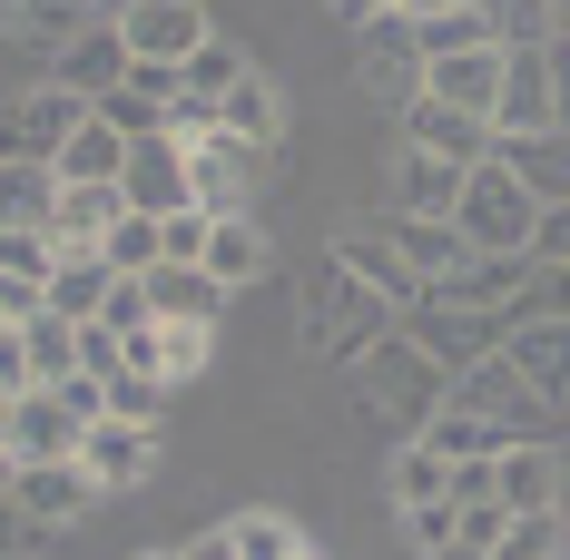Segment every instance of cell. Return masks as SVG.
I'll return each instance as SVG.
<instances>
[{
  "label": "cell",
  "mask_w": 570,
  "mask_h": 560,
  "mask_svg": "<svg viewBox=\"0 0 570 560\" xmlns=\"http://www.w3.org/2000/svg\"><path fill=\"white\" fill-rule=\"evenodd\" d=\"M295 335H305V354H325V364H364L384 335H403V305L374 295V285L325 246V256L305 266V285H295Z\"/></svg>",
  "instance_id": "obj_1"
},
{
  "label": "cell",
  "mask_w": 570,
  "mask_h": 560,
  "mask_svg": "<svg viewBox=\"0 0 570 560\" xmlns=\"http://www.w3.org/2000/svg\"><path fill=\"white\" fill-rule=\"evenodd\" d=\"M354 384L374 393V413H384V423H403V443H413V433H423V423L453 403V374H443V364H433L413 335H384L364 364H354Z\"/></svg>",
  "instance_id": "obj_2"
},
{
  "label": "cell",
  "mask_w": 570,
  "mask_h": 560,
  "mask_svg": "<svg viewBox=\"0 0 570 560\" xmlns=\"http://www.w3.org/2000/svg\"><path fill=\"white\" fill-rule=\"evenodd\" d=\"M453 413H472L492 443H551V393L521 384L512 354H482V364H462V374H453Z\"/></svg>",
  "instance_id": "obj_3"
},
{
  "label": "cell",
  "mask_w": 570,
  "mask_h": 560,
  "mask_svg": "<svg viewBox=\"0 0 570 560\" xmlns=\"http://www.w3.org/2000/svg\"><path fill=\"white\" fill-rule=\"evenodd\" d=\"M453 226H462V246H472V256H531L541 197H531V187H521V177L502 168V158H492V168H472V177H462Z\"/></svg>",
  "instance_id": "obj_4"
},
{
  "label": "cell",
  "mask_w": 570,
  "mask_h": 560,
  "mask_svg": "<svg viewBox=\"0 0 570 560\" xmlns=\"http://www.w3.org/2000/svg\"><path fill=\"white\" fill-rule=\"evenodd\" d=\"M79 118H89V99L59 89V79L10 89V99H0V158H10V168H59V148L79 138Z\"/></svg>",
  "instance_id": "obj_5"
},
{
  "label": "cell",
  "mask_w": 570,
  "mask_h": 560,
  "mask_svg": "<svg viewBox=\"0 0 570 560\" xmlns=\"http://www.w3.org/2000/svg\"><path fill=\"white\" fill-rule=\"evenodd\" d=\"M187 177H197V207H207V217H256V197H266L276 158L246 148V138H227V128H207V138L187 148Z\"/></svg>",
  "instance_id": "obj_6"
},
{
  "label": "cell",
  "mask_w": 570,
  "mask_h": 560,
  "mask_svg": "<svg viewBox=\"0 0 570 560\" xmlns=\"http://www.w3.org/2000/svg\"><path fill=\"white\" fill-rule=\"evenodd\" d=\"M128 59H158V69H187V59L217 40V20H207V0H118L109 10Z\"/></svg>",
  "instance_id": "obj_7"
},
{
  "label": "cell",
  "mask_w": 570,
  "mask_h": 560,
  "mask_svg": "<svg viewBox=\"0 0 570 560\" xmlns=\"http://www.w3.org/2000/svg\"><path fill=\"white\" fill-rule=\"evenodd\" d=\"M354 79H364L374 109H394V118L423 99V50H413V20H403V10H384V20L354 30Z\"/></svg>",
  "instance_id": "obj_8"
},
{
  "label": "cell",
  "mask_w": 570,
  "mask_h": 560,
  "mask_svg": "<svg viewBox=\"0 0 570 560\" xmlns=\"http://www.w3.org/2000/svg\"><path fill=\"white\" fill-rule=\"evenodd\" d=\"M118 197H128V217H177V207H197V177H187V148H177L168 128L128 148V177H118Z\"/></svg>",
  "instance_id": "obj_9"
},
{
  "label": "cell",
  "mask_w": 570,
  "mask_h": 560,
  "mask_svg": "<svg viewBox=\"0 0 570 560\" xmlns=\"http://www.w3.org/2000/svg\"><path fill=\"white\" fill-rule=\"evenodd\" d=\"M403 335L423 344L443 374H462V364H482V354H502V325L492 315H472V305H443V295H423L413 315H403Z\"/></svg>",
  "instance_id": "obj_10"
},
{
  "label": "cell",
  "mask_w": 570,
  "mask_h": 560,
  "mask_svg": "<svg viewBox=\"0 0 570 560\" xmlns=\"http://www.w3.org/2000/svg\"><path fill=\"white\" fill-rule=\"evenodd\" d=\"M561 128V89L541 50H502V99H492V138H541Z\"/></svg>",
  "instance_id": "obj_11"
},
{
  "label": "cell",
  "mask_w": 570,
  "mask_h": 560,
  "mask_svg": "<svg viewBox=\"0 0 570 560\" xmlns=\"http://www.w3.org/2000/svg\"><path fill=\"white\" fill-rule=\"evenodd\" d=\"M403 128V148H423V158H453V168H492V118H472V109H443V99H413V109L394 118Z\"/></svg>",
  "instance_id": "obj_12"
},
{
  "label": "cell",
  "mask_w": 570,
  "mask_h": 560,
  "mask_svg": "<svg viewBox=\"0 0 570 560\" xmlns=\"http://www.w3.org/2000/svg\"><path fill=\"white\" fill-rule=\"evenodd\" d=\"M10 502H20L30 531H69V521H89V511H99V482H89L79 462H20Z\"/></svg>",
  "instance_id": "obj_13"
},
{
  "label": "cell",
  "mask_w": 570,
  "mask_h": 560,
  "mask_svg": "<svg viewBox=\"0 0 570 560\" xmlns=\"http://www.w3.org/2000/svg\"><path fill=\"white\" fill-rule=\"evenodd\" d=\"M79 472H89L99 492L148 482V472H158V423H118V413H99V423L79 433Z\"/></svg>",
  "instance_id": "obj_14"
},
{
  "label": "cell",
  "mask_w": 570,
  "mask_h": 560,
  "mask_svg": "<svg viewBox=\"0 0 570 560\" xmlns=\"http://www.w3.org/2000/svg\"><path fill=\"white\" fill-rule=\"evenodd\" d=\"M325 246H335L344 266H354V276L374 285V295H394L403 315H413V305L433 295V285H423V276H413V266H403V246H394V236H384V217H364V226H335Z\"/></svg>",
  "instance_id": "obj_15"
},
{
  "label": "cell",
  "mask_w": 570,
  "mask_h": 560,
  "mask_svg": "<svg viewBox=\"0 0 570 560\" xmlns=\"http://www.w3.org/2000/svg\"><path fill=\"white\" fill-rule=\"evenodd\" d=\"M118 354H128V374H148V384H187V374H207L217 325H138V335H118Z\"/></svg>",
  "instance_id": "obj_16"
},
{
  "label": "cell",
  "mask_w": 570,
  "mask_h": 560,
  "mask_svg": "<svg viewBox=\"0 0 570 560\" xmlns=\"http://www.w3.org/2000/svg\"><path fill=\"white\" fill-rule=\"evenodd\" d=\"M492 502L502 511H561V452L551 443H502L492 452Z\"/></svg>",
  "instance_id": "obj_17"
},
{
  "label": "cell",
  "mask_w": 570,
  "mask_h": 560,
  "mask_svg": "<svg viewBox=\"0 0 570 560\" xmlns=\"http://www.w3.org/2000/svg\"><path fill=\"white\" fill-rule=\"evenodd\" d=\"M462 177L453 158H423V148H394V197H384V217H453L462 207Z\"/></svg>",
  "instance_id": "obj_18"
},
{
  "label": "cell",
  "mask_w": 570,
  "mask_h": 560,
  "mask_svg": "<svg viewBox=\"0 0 570 560\" xmlns=\"http://www.w3.org/2000/svg\"><path fill=\"white\" fill-rule=\"evenodd\" d=\"M50 79H59V89H79L89 109H99L109 89H128V40H118V20H99L89 40H69V50L50 59Z\"/></svg>",
  "instance_id": "obj_19"
},
{
  "label": "cell",
  "mask_w": 570,
  "mask_h": 560,
  "mask_svg": "<svg viewBox=\"0 0 570 560\" xmlns=\"http://www.w3.org/2000/svg\"><path fill=\"white\" fill-rule=\"evenodd\" d=\"M217 128L246 138V148H266V158H285V89L266 79V69H246L227 99H217Z\"/></svg>",
  "instance_id": "obj_20"
},
{
  "label": "cell",
  "mask_w": 570,
  "mask_h": 560,
  "mask_svg": "<svg viewBox=\"0 0 570 560\" xmlns=\"http://www.w3.org/2000/svg\"><path fill=\"white\" fill-rule=\"evenodd\" d=\"M423 99L492 118V99H502V50H453V59H423Z\"/></svg>",
  "instance_id": "obj_21"
},
{
  "label": "cell",
  "mask_w": 570,
  "mask_h": 560,
  "mask_svg": "<svg viewBox=\"0 0 570 560\" xmlns=\"http://www.w3.org/2000/svg\"><path fill=\"white\" fill-rule=\"evenodd\" d=\"M148 305H158V325H217V315H227L236 295L217 276H207V266H148Z\"/></svg>",
  "instance_id": "obj_22"
},
{
  "label": "cell",
  "mask_w": 570,
  "mask_h": 560,
  "mask_svg": "<svg viewBox=\"0 0 570 560\" xmlns=\"http://www.w3.org/2000/svg\"><path fill=\"white\" fill-rule=\"evenodd\" d=\"M79 433H89V423H79V413H69V403H59L50 384H40V393H20L10 452H20V462H79Z\"/></svg>",
  "instance_id": "obj_23"
},
{
  "label": "cell",
  "mask_w": 570,
  "mask_h": 560,
  "mask_svg": "<svg viewBox=\"0 0 570 560\" xmlns=\"http://www.w3.org/2000/svg\"><path fill=\"white\" fill-rule=\"evenodd\" d=\"M531 266H541V256H472V266H462L453 285H433V295H443V305H472V315H492V325H502V315L521 305V285H531Z\"/></svg>",
  "instance_id": "obj_24"
},
{
  "label": "cell",
  "mask_w": 570,
  "mask_h": 560,
  "mask_svg": "<svg viewBox=\"0 0 570 560\" xmlns=\"http://www.w3.org/2000/svg\"><path fill=\"white\" fill-rule=\"evenodd\" d=\"M197 266L227 285V295H246V285L276 266V246H266V217H217V226H207V256H197Z\"/></svg>",
  "instance_id": "obj_25"
},
{
  "label": "cell",
  "mask_w": 570,
  "mask_h": 560,
  "mask_svg": "<svg viewBox=\"0 0 570 560\" xmlns=\"http://www.w3.org/2000/svg\"><path fill=\"white\" fill-rule=\"evenodd\" d=\"M384 236L403 246V266H413L423 285H453L462 266H472V246H462L453 217H384Z\"/></svg>",
  "instance_id": "obj_26"
},
{
  "label": "cell",
  "mask_w": 570,
  "mask_h": 560,
  "mask_svg": "<svg viewBox=\"0 0 570 560\" xmlns=\"http://www.w3.org/2000/svg\"><path fill=\"white\" fill-rule=\"evenodd\" d=\"M502 354L521 364V384L551 393V403H570V325H502Z\"/></svg>",
  "instance_id": "obj_27"
},
{
  "label": "cell",
  "mask_w": 570,
  "mask_h": 560,
  "mask_svg": "<svg viewBox=\"0 0 570 560\" xmlns=\"http://www.w3.org/2000/svg\"><path fill=\"white\" fill-rule=\"evenodd\" d=\"M492 158H502L541 207H570V138H561V128H541V138H502Z\"/></svg>",
  "instance_id": "obj_28"
},
{
  "label": "cell",
  "mask_w": 570,
  "mask_h": 560,
  "mask_svg": "<svg viewBox=\"0 0 570 560\" xmlns=\"http://www.w3.org/2000/svg\"><path fill=\"white\" fill-rule=\"evenodd\" d=\"M128 148H138V138H118L109 118L89 109V118H79V138L59 148V177H69V187H118V177H128Z\"/></svg>",
  "instance_id": "obj_29"
},
{
  "label": "cell",
  "mask_w": 570,
  "mask_h": 560,
  "mask_svg": "<svg viewBox=\"0 0 570 560\" xmlns=\"http://www.w3.org/2000/svg\"><path fill=\"white\" fill-rule=\"evenodd\" d=\"M59 217V168H10L0 158V236H50Z\"/></svg>",
  "instance_id": "obj_30"
},
{
  "label": "cell",
  "mask_w": 570,
  "mask_h": 560,
  "mask_svg": "<svg viewBox=\"0 0 570 560\" xmlns=\"http://www.w3.org/2000/svg\"><path fill=\"white\" fill-rule=\"evenodd\" d=\"M109 256H59V276L40 285V305H50L59 325H99V305H109Z\"/></svg>",
  "instance_id": "obj_31"
},
{
  "label": "cell",
  "mask_w": 570,
  "mask_h": 560,
  "mask_svg": "<svg viewBox=\"0 0 570 560\" xmlns=\"http://www.w3.org/2000/svg\"><path fill=\"white\" fill-rule=\"evenodd\" d=\"M10 30H20L40 59H59L69 40H89V30H99V10H89V0H20V20H10Z\"/></svg>",
  "instance_id": "obj_32"
},
{
  "label": "cell",
  "mask_w": 570,
  "mask_h": 560,
  "mask_svg": "<svg viewBox=\"0 0 570 560\" xmlns=\"http://www.w3.org/2000/svg\"><path fill=\"white\" fill-rule=\"evenodd\" d=\"M403 20H413V50H423V59L492 50V30H482V0H472V10H403Z\"/></svg>",
  "instance_id": "obj_33"
},
{
  "label": "cell",
  "mask_w": 570,
  "mask_h": 560,
  "mask_svg": "<svg viewBox=\"0 0 570 560\" xmlns=\"http://www.w3.org/2000/svg\"><path fill=\"white\" fill-rule=\"evenodd\" d=\"M492 560H570V511H512Z\"/></svg>",
  "instance_id": "obj_34"
},
{
  "label": "cell",
  "mask_w": 570,
  "mask_h": 560,
  "mask_svg": "<svg viewBox=\"0 0 570 560\" xmlns=\"http://www.w3.org/2000/svg\"><path fill=\"white\" fill-rule=\"evenodd\" d=\"M246 69H256V59L236 50V40H207V50H197L187 69H177V99H207V109H217V99H227V89L246 79Z\"/></svg>",
  "instance_id": "obj_35"
},
{
  "label": "cell",
  "mask_w": 570,
  "mask_h": 560,
  "mask_svg": "<svg viewBox=\"0 0 570 560\" xmlns=\"http://www.w3.org/2000/svg\"><path fill=\"white\" fill-rule=\"evenodd\" d=\"M20 344H30V374H40V384H69V374H79V325H59L50 305L20 325Z\"/></svg>",
  "instance_id": "obj_36"
},
{
  "label": "cell",
  "mask_w": 570,
  "mask_h": 560,
  "mask_svg": "<svg viewBox=\"0 0 570 560\" xmlns=\"http://www.w3.org/2000/svg\"><path fill=\"white\" fill-rule=\"evenodd\" d=\"M227 541H236V560H305V531L285 511H236Z\"/></svg>",
  "instance_id": "obj_37"
},
{
  "label": "cell",
  "mask_w": 570,
  "mask_h": 560,
  "mask_svg": "<svg viewBox=\"0 0 570 560\" xmlns=\"http://www.w3.org/2000/svg\"><path fill=\"white\" fill-rule=\"evenodd\" d=\"M482 30H492V50H541L551 40V0H482Z\"/></svg>",
  "instance_id": "obj_38"
},
{
  "label": "cell",
  "mask_w": 570,
  "mask_h": 560,
  "mask_svg": "<svg viewBox=\"0 0 570 560\" xmlns=\"http://www.w3.org/2000/svg\"><path fill=\"white\" fill-rule=\"evenodd\" d=\"M443 492H453V462H443L433 443H403L394 452V511L403 502H443Z\"/></svg>",
  "instance_id": "obj_39"
},
{
  "label": "cell",
  "mask_w": 570,
  "mask_h": 560,
  "mask_svg": "<svg viewBox=\"0 0 570 560\" xmlns=\"http://www.w3.org/2000/svg\"><path fill=\"white\" fill-rule=\"evenodd\" d=\"M403 541H413L423 560L453 551V541H462V502H453V492H443V502H403Z\"/></svg>",
  "instance_id": "obj_40"
},
{
  "label": "cell",
  "mask_w": 570,
  "mask_h": 560,
  "mask_svg": "<svg viewBox=\"0 0 570 560\" xmlns=\"http://www.w3.org/2000/svg\"><path fill=\"white\" fill-rule=\"evenodd\" d=\"M521 325H570V266H531V285H521V305H512ZM502 315V325H512Z\"/></svg>",
  "instance_id": "obj_41"
},
{
  "label": "cell",
  "mask_w": 570,
  "mask_h": 560,
  "mask_svg": "<svg viewBox=\"0 0 570 560\" xmlns=\"http://www.w3.org/2000/svg\"><path fill=\"white\" fill-rule=\"evenodd\" d=\"M0 276H10V285H30V295H40V285L59 276V236H0Z\"/></svg>",
  "instance_id": "obj_42"
},
{
  "label": "cell",
  "mask_w": 570,
  "mask_h": 560,
  "mask_svg": "<svg viewBox=\"0 0 570 560\" xmlns=\"http://www.w3.org/2000/svg\"><path fill=\"white\" fill-rule=\"evenodd\" d=\"M99 256H109V276H148L158 266V217H118Z\"/></svg>",
  "instance_id": "obj_43"
},
{
  "label": "cell",
  "mask_w": 570,
  "mask_h": 560,
  "mask_svg": "<svg viewBox=\"0 0 570 560\" xmlns=\"http://www.w3.org/2000/svg\"><path fill=\"white\" fill-rule=\"evenodd\" d=\"M207 207H177V217H158V266H197L207 256Z\"/></svg>",
  "instance_id": "obj_44"
},
{
  "label": "cell",
  "mask_w": 570,
  "mask_h": 560,
  "mask_svg": "<svg viewBox=\"0 0 570 560\" xmlns=\"http://www.w3.org/2000/svg\"><path fill=\"white\" fill-rule=\"evenodd\" d=\"M99 325H109V335H138V325H158L148 285H138V276H118V285H109V305H99Z\"/></svg>",
  "instance_id": "obj_45"
},
{
  "label": "cell",
  "mask_w": 570,
  "mask_h": 560,
  "mask_svg": "<svg viewBox=\"0 0 570 560\" xmlns=\"http://www.w3.org/2000/svg\"><path fill=\"white\" fill-rule=\"evenodd\" d=\"M158 403H168V384H148V374H118V384H109L118 423H158Z\"/></svg>",
  "instance_id": "obj_46"
},
{
  "label": "cell",
  "mask_w": 570,
  "mask_h": 560,
  "mask_svg": "<svg viewBox=\"0 0 570 560\" xmlns=\"http://www.w3.org/2000/svg\"><path fill=\"white\" fill-rule=\"evenodd\" d=\"M502 531H512V511H502V502H472V511H462V551L492 560V541H502Z\"/></svg>",
  "instance_id": "obj_47"
},
{
  "label": "cell",
  "mask_w": 570,
  "mask_h": 560,
  "mask_svg": "<svg viewBox=\"0 0 570 560\" xmlns=\"http://www.w3.org/2000/svg\"><path fill=\"white\" fill-rule=\"evenodd\" d=\"M0 393H40V374H30V344H20V325H0Z\"/></svg>",
  "instance_id": "obj_48"
},
{
  "label": "cell",
  "mask_w": 570,
  "mask_h": 560,
  "mask_svg": "<svg viewBox=\"0 0 570 560\" xmlns=\"http://www.w3.org/2000/svg\"><path fill=\"white\" fill-rule=\"evenodd\" d=\"M531 256H541V266H570V207H541V226H531Z\"/></svg>",
  "instance_id": "obj_49"
},
{
  "label": "cell",
  "mask_w": 570,
  "mask_h": 560,
  "mask_svg": "<svg viewBox=\"0 0 570 560\" xmlns=\"http://www.w3.org/2000/svg\"><path fill=\"white\" fill-rule=\"evenodd\" d=\"M453 502H462V511L492 502V452H482V462H453Z\"/></svg>",
  "instance_id": "obj_50"
},
{
  "label": "cell",
  "mask_w": 570,
  "mask_h": 560,
  "mask_svg": "<svg viewBox=\"0 0 570 560\" xmlns=\"http://www.w3.org/2000/svg\"><path fill=\"white\" fill-rule=\"evenodd\" d=\"M30 541H40V531H30V521H20V502L0 492V560H20V551H30Z\"/></svg>",
  "instance_id": "obj_51"
},
{
  "label": "cell",
  "mask_w": 570,
  "mask_h": 560,
  "mask_svg": "<svg viewBox=\"0 0 570 560\" xmlns=\"http://www.w3.org/2000/svg\"><path fill=\"white\" fill-rule=\"evenodd\" d=\"M177 560H236V541H227V521H217V531H197V541H177Z\"/></svg>",
  "instance_id": "obj_52"
},
{
  "label": "cell",
  "mask_w": 570,
  "mask_h": 560,
  "mask_svg": "<svg viewBox=\"0 0 570 560\" xmlns=\"http://www.w3.org/2000/svg\"><path fill=\"white\" fill-rule=\"evenodd\" d=\"M325 10H335V20H354V30H364V20H384V10H403V0H325Z\"/></svg>",
  "instance_id": "obj_53"
},
{
  "label": "cell",
  "mask_w": 570,
  "mask_h": 560,
  "mask_svg": "<svg viewBox=\"0 0 570 560\" xmlns=\"http://www.w3.org/2000/svg\"><path fill=\"white\" fill-rule=\"evenodd\" d=\"M10 423H20V393H0V443H10Z\"/></svg>",
  "instance_id": "obj_54"
},
{
  "label": "cell",
  "mask_w": 570,
  "mask_h": 560,
  "mask_svg": "<svg viewBox=\"0 0 570 560\" xmlns=\"http://www.w3.org/2000/svg\"><path fill=\"white\" fill-rule=\"evenodd\" d=\"M10 482H20V452H10V443H0V492H10Z\"/></svg>",
  "instance_id": "obj_55"
},
{
  "label": "cell",
  "mask_w": 570,
  "mask_h": 560,
  "mask_svg": "<svg viewBox=\"0 0 570 560\" xmlns=\"http://www.w3.org/2000/svg\"><path fill=\"white\" fill-rule=\"evenodd\" d=\"M551 40H570V0H551Z\"/></svg>",
  "instance_id": "obj_56"
},
{
  "label": "cell",
  "mask_w": 570,
  "mask_h": 560,
  "mask_svg": "<svg viewBox=\"0 0 570 560\" xmlns=\"http://www.w3.org/2000/svg\"><path fill=\"white\" fill-rule=\"evenodd\" d=\"M403 10H472V0H403Z\"/></svg>",
  "instance_id": "obj_57"
},
{
  "label": "cell",
  "mask_w": 570,
  "mask_h": 560,
  "mask_svg": "<svg viewBox=\"0 0 570 560\" xmlns=\"http://www.w3.org/2000/svg\"><path fill=\"white\" fill-rule=\"evenodd\" d=\"M433 560H482V551H462V541H453V551H433Z\"/></svg>",
  "instance_id": "obj_58"
},
{
  "label": "cell",
  "mask_w": 570,
  "mask_h": 560,
  "mask_svg": "<svg viewBox=\"0 0 570 560\" xmlns=\"http://www.w3.org/2000/svg\"><path fill=\"white\" fill-rule=\"evenodd\" d=\"M10 20H20V0H0V30H10Z\"/></svg>",
  "instance_id": "obj_59"
},
{
  "label": "cell",
  "mask_w": 570,
  "mask_h": 560,
  "mask_svg": "<svg viewBox=\"0 0 570 560\" xmlns=\"http://www.w3.org/2000/svg\"><path fill=\"white\" fill-rule=\"evenodd\" d=\"M128 560H177V551H128Z\"/></svg>",
  "instance_id": "obj_60"
},
{
  "label": "cell",
  "mask_w": 570,
  "mask_h": 560,
  "mask_svg": "<svg viewBox=\"0 0 570 560\" xmlns=\"http://www.w3.org/2000/svg\"><path fill=\"white\" fill-rule=\"evenodd\" d=\"M89 10H99V0H89Z\"/></svg>",
  "instance_id": "obj_61"
},
{
  "label": "cell",
  "mask_w": 570,
  "mask_h": 560,
  "mask_svg": "<svg viewBox=\"0 0 570 560\" xmlns=\"http://www.w3.org/2000/svg\"><path fill=\"white\" fill-rule=\"evenodd\" d=\"M305 560H315V551H305Z\"/></svg>",
  "instance_id": "obj_62"
},
{
  "label": "cell",
  "mask_w": 570,
  "mask_h": 560,
  "mask_svg": "<svg viewBox=\"0 0 570 560\" xmlns=\"http://www.w3.org/2000/svg\"><path fill=\"white\" fill-rule=\"evenodd\" d=\"M20 560H30V551H20Z\"/></svg>",
  "instance_id": "obj_63"
}]
</instances>
